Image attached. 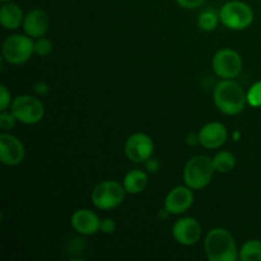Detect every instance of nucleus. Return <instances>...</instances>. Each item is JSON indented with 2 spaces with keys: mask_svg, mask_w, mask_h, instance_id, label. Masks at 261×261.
Listing matches in <instances>:
<instances>
[{
  "mask_svg": "<svg viewBox=\"0 0 261 261\" xmlns=\"http://www.w3.org/2000/svg\"><path fill=\"white\" fill-rule=\"evenodd\" d=\"M213 102L223 115L236 116L246 107V92L236 79H221L213 91Z\"/></svg>",
  "mask_w": 261,
  "mask_h": 261,
  "instance_id": "1",
  "label": "nucleus"
},
{
  "mask_svg": "<svg viewBox=\"0 0 261 261\" xmlns=\"http://www.w3.org/2000/svg\"><path fill=\"white\" fill-rule=\"evenodd\" d=\"M204 252L209 261H236L240 249H237L236 240L228 229L217 227L205 234Z\"/></svg>",
  "mask_w": 261,
  "mask_h": 261,
  "instance_id": "2",
  "label": "nucleus"
},
{
  "mask_svg": "<svg viewBox=\"0 0 261 261\" xmlns=\"http://www.w3.org/2000/svg\"><path fill=\"white\" fill-rule=\"evenodd\" d=\"M216 168L213 158L205 154H198L191 157L185 163L182 172L184 184L194 191L203 190L213 180Z\"/></svg>",
  "mask_w": 261,
  "mask_h": 261,
  "instance_id": "3",
  "label": "nucleus"
},
{
  "mask_svg": "<svg viewBox=\"0 0 261 261\" xmlns=\"http://www.w3.org/2000/svg\"><path fill=\"white\" fill-rule=\"evenodd\" d=\"M35 54V41L28 35L14 33L3 41L2 59L10 65H23Z\"/></svg>",
  "mask_w": 261,
  "mask_h": 261,
  "instance_id": "4",
  "label": "nucleus"
},
{
  "mask_svg": "<svg viewBox=\"0 0 261 261\" xmlns=\"http://www.w3.org/2000/svg\"><path fill=\"white\" fill-rule=\"evenodd\" d=\"M221 23L231 31H244L249 28L254 22V10L241 0H232L222 5L219 9Z\"/></svg>",
  "mask_w": 261,
  "mask_h": 261,
  "instance_id": "5",
  "label": "nucleus"
},
{
  "mask_svg": "<svg viewBox=\"0 0 261 261\" xmlns=\"http://www.w3.org/2000/svg\"><path fill=\"white\" fill-rule=\"evenodd\" d=\"M126 194L124 185L119 181L105 180L94 186L91 194V200L94 208L99 211H112L121 205Z\"/></svg>",
  "mask_w": 261,
  "mask_h": 261,
  "instance_id": "6",
  "label": "nucleus"
},
{
  "mask_svg": "<svg viewBox=\"0 0 261 261\" xmlns=\"http://www.w3.org/2000/svg\"><path fill=\"white\" fill-rule=\"evenodd\" d=\"M10 111L18 122L23 125H36L45 116V106L37 96L20 94L13 98Z\"/></svg>",
  "mask_w": 261,
  "mask_h": 261,
  "instance_id": "7",
  "label": "nucleus"
},
{
  "mask_svg": "<svg viewBox=\"0 0 261 261\" xmlns=\"http://www.w3.org/2000/svg\"><path fill=\"white\" fill-rule=\"evenodd\" d=\"M244 61L236 50L221 48L212 58V70L221 79H236L241 74Z\"/></svg>",
  "mask_w": 261,
  "mask_h": 261,
  "instance_id": "8",
  "label": "nucleus"
},
{
  "mask_svg": "<svg viewBox=\"0 0 261 261\" xmlns=\"http://www.w3.org/2000/svg\"><path fill=\"white\" fill-rule=\"evenodd\" d=\"M124 152L133 163H145L154 153L153 139L145 133H134L125 140Z\"/></svg>",
  "mask_w": 261,
  "mask_h": 261,
  "instance_id": "9",
  "label": "nucleus"
},
{
  "mask_svg": "<svg viewBox=\"0 0 261 261\" xmlns=\"http://www.w3.org/2000/svg\"><path fill=\"white\" fill-rule=\"evenodd\" d=\"M25 158V148L22 140L9 132L0 134V162L8 167L19 166Z\"/></svg>",
  "mask_w": 261,
  "mask_h": 261,
  "instance_id": "10",
  "label": "nucleus"
},
{
  "mask_svg": "<svg viewBox=\"0 0 261 261\" xmlns=\"http://www.w3.org/2000/svg\"><path fill=\"white\" fill-rule=\"evenodd\" d=\"M203 234L200 223L193 217L178 218L172 226L173 240L181 246H194L198 244Z\"/></svg>",
  "mask_w": 261,
  "mask_h": 261,
  "instance_id": "11",
  "label": "nucleus"
},
{
  "mask_svg": "<svg viewBox=\"0 0 261 261\" xmlns=\"http://www.w3.org/2000/svg\"><path fill=\"white\" fill-rule=\"evenodd\" d=\"M194 204V190L186 185L171 189L165 198V209L171 216L186 213Z\"/></svg>",
  "mask_w": 261,
  "mask_h": 261,
  "instance_id": "12",
  "label": "nucleus"
},
{
  "mask_svg": "<svg viewBox=\"0 0 261 261\" xmlns=\"http://www.w3.org/2000/svg\"><path fill=\"white\" fill-rule=\"evenodd\" d=\"M199 144L205 149H219L228 139V129L223 122L211 121L199 130Z\"/></svg>",
  "mask_w": 261,
  "mask_h": 261,
  "instance_id": "13",
  "label": "nucleus"
},
{
  "mask_svg": "<svg viewBox=\"0 0 261 261\" xmlns=\"http://www.w3.org/2000/svg\"><path fill=\"white\" fill-rule=\"evenodd\" d=\"M70 226L81 236H93L99 232L101 219L91 209H76L70 217Z\"/></svg>",
  "mask_w": 261,
  "mask_h": 261,
  "instance_id": "14",
  "label": "nucleus"
},
{
  "mask_svg": "<svg viewBox=\"0 0 261 261\" xmlns=\"http://www.w3.org/2000/svg\"><path fill=\"white\" fill-rule=\"evenodd\" d=\"M50 25L51 19L48 13L40 8H36L25 14L22 27L25 35L36 40V38L46 36V33L50 30Z\"/></svg>",
  "mask_w": 261,
  "mask_h": 261,
  "instance_id": "15",
  "label": "nucleus"
},
{
  "mask_svg": "<svg viewBox=\"0 0 261 261\" xmlns=\"http://www.w3.org/2000/svg\"><path fill=\"white\" fill-rule=\"evenodd\" d=\"M25 14L22 8L13 2L3 3L0 7V24L4 30L15 31L23 25Z\"/></svg>",
  "mask_w": 261,
  "mask_h": 261,
  "instance_id": "16",
  "label": "nucleus"
},
{
  "mask_svg": "<svg viewBox=\"0 0 261 261\" xmlns=\"http://www.w3.org/2000/svg\"><path fill=\"white\" fill-rule=\"evenodd\" d=\"M148 184H149L148 173L145 171L139 170V168L130 170L125 175L124 180H122V185H124L125 191L127 194H132V195L142 194L148 188Z\"/></svg>",
  "mask_w": 261,
  "mask_h": 261,
  "instance_id": "17",
  "label": "nucleus"
},
{
  "mask_svg": "<svg viewBox=\"0 0 261 261\" xmlns=\"http://www.w3.org/2000/svg\"><path fill=\"white\" fill-rule=\"evenodd\" d=\"M212 158L216 172L218 173H229L236 166V157L229 150H219Z\"/></svg>",
  "mask_w": 261,
  "mask_h": 261,
  "instance_id": "18",
  "label": "nucleus"
},
{
  "mask_svg": "<svg viewBox=\"0 0 261 261\" xmlns=\"http://www.w3.org/2000/svg\"><path fill=\"white\" fill-rule=\"evenodd\" d=\"M239 260L241 261H261V241L249 240L240 247Z\"/></svg>",
  "mask_w": 261,
  "mask_h": 261,
  "instance_id": "19",
  "label": "nucleus"
},
{
  "mask_svg": "<svg viewBox=\"0 0 261 261\" xmlns=\"http://www.w3.org/2000/svg\"><path fill=\"white\" fill-rule=\"evenodd\" d=\"M221 22L219 19V13L214 12L212 9H206L199 14L198 18V27L204 32H212L218 27V23Z\"/></svg>",
  "mask_w": 261,
  "mask_h": 261,
  "instance_id": "20",
  "label": "nucleus"
},
{
  "mask_svg": "<svg viewBox=\"0 0 261 261\" xmlns=\"http://www.w3.org/2000/svg\"><path fill=\"white\" fill-rule=\"evenodd\" d=\"M247 105L254 109L261 107V81L255 82L251 87L246 91Z\"/></svg>",
  "mask_w": 261,
  "mask_h": 261,
  "instance_id": "21",
  "label": "nucleus"
},
{
  "mask_svg": "<svg viewBox=\"0 0 261 261\" xmlns=\"http://www.w3.org/2000/svg\"><path fill=\"white\" fill-rule=\"evenodd\" d=\"M53 53V42L51 40L43 37H38L35 40V54L41 58H47Z\"/></svg>",
  "mask_w": 261,
  "mask_h": 261,
  "instance_id": "22",
  "label": "nucleus"
},
{
  "mask_svg": "<svg viewBox=\"0 0 261 261\" xmlns=\"http://www.w3.org/2000/svg\"><path fill=\"white\" fill-rule=\"evenodd\" d=\"M17 122V119L10 110L0 111V129H2V132H10Z\"/></svg>",
  "mask_w": 261,
  "mask_h": 261,
  "instance_id": "23",
  "label": "nucleus"
},
{
  "mask_svg": "<svg viewBox=\"0 0 261 261\" xmlns=\"http://www.w3.org/2000/svg\"><path fill=\"white\" fill-rule=\"evenodd\" d=\"M12 94L10 91L8 89V87L5 84L0 86V111H5V110L10 109V105H12Z\"/></svg>",
  "mask_w": 261,
  "mask_h": 261,
  "instance_id": "24",
  "label": "nucleus"
},
{
  "mask_svg": "<svg viewBox=\"0 0 261 261\" xmlns=\"http://www.w3.org/2000/svg\"><path fill=\"white\" fill-rule=\"evenodd\" d=\"M99 231L105 234H112L115 231H116V222H115L112 218L101 219Z\"/></svg>",
  "mask_w": 261,
  "mask_h": 261,
  "instance_id": "25",
  "label": "nucleus"
},
{
  "mask_svg": "<svg viewBox=\"0 0 261 261\" xmlns=\"http://www.w3.org/2000/svg\"><path fill=\"white\" fill-rule=\"evenodd\" d=\"M205 0H176L178 5L184 9H195V8L200 7Z\"/></svg>",
  "mask_w": 261,
  "mask_h": 261,
  "instance_id": "26",
  "label": "nucleus"
},
{
  "mask_svg": "<svg viewBox=\"0 0 261 261\" xmlns=\"http://www.w3.org/2000/svg\"><path fill=\"white\" fill-rule=\"evenodd\" d=\"M33 91L37 96H45L50 92V87L45 83V82H37V83L33 86Z\"/></svg>",
  "mask_w": 261,
  "mask_h": 261,
  "instance_id": "27",
  "label": "nucleus"
},
{
  "mask_svg": "<svg viewBox=\"0 0 261 261\" xmlns=\"http://www.w3.org/2000/svg\"><path fill=\"white\" fill-rule=\"evenodd\" d=\"M144 165H145V168H147L148 172H153V173L158 172V170H160V166H161L160 162H158L157 160H154L153 157H150L149 160L144 163Z\"/></svg>",
  "mask_w": 261,
  "mask_h": 261,
  "instance_id": "28",
  "label": "nucleus"
},
{
  "mask_svg": "<svg viewBox=\"0 0 261 261\" xmlns=\"http://www.w3.org/2000/svg\"><path fill=\"white\" fill-rule=\"evenodd\" d=\"M186 143L189 145H196L199 144V135L198 134H194V133H190L186 138Z\"/></svg>",
  "mask_w": 261,
  "mask_h": 261,
  "instance_id": "29",
  "label": "nucleus"
},
{
  "mask_svg": "<svg viewBox=\"0 0 261 261\" xmlns=\"http://www.w3.org/2000/svg\"><path fill=\"white\" fill-rule=\"evenodd\" d=\"M233 138H236V140H239V138H240V133L239 132H236L233 134Z\"/></svg>",
  "mask_w": 261,
  "mask_h": 261,
  "instance_id": "30",
  "label": "nucleus"
},
{
  "mask_svg": "<svg viewBox=\"0 0 261 261\" xmlns=\"http://www.w3.org/2000/svg\"><path fill=\"white\" fill-rule=\"evenodd\" d=\"M2 3H7V2H13V0H0Z\"/></svg>",
  "mask_w": 261,
  "mask_h": 261,
  "instance_id": "31",
  "label": "nucleus"
}]
</instances>
